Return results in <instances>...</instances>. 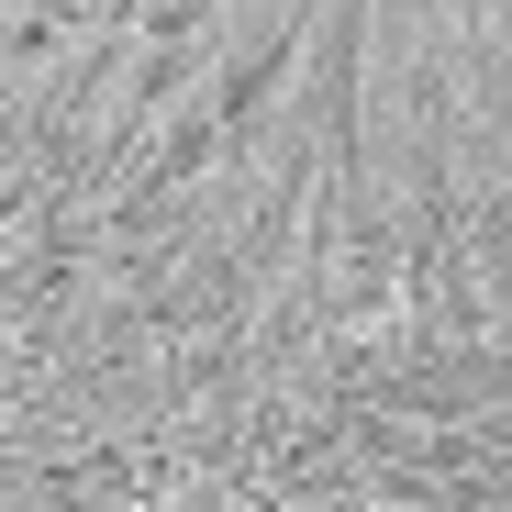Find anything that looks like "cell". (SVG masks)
Returning a JSON list of instances; mask_svg holds the SVG:
<instances>
[{
	"mask_svg": "<svg viewBox=\"0 0 512 512\" xmlns=\"http://www.w3.org/2000/svg\"><path fill=\"white\" fill-rule=\"evenodd\" d=\"M468 268H479V290H490V312H501V301H512V179L468 190Z\"/></svg>",
	"mask_w": 512,
	"mask_h": 512,
	"instance_id": "6da1fadb",
	"label": "cell"
}]
</instances>
